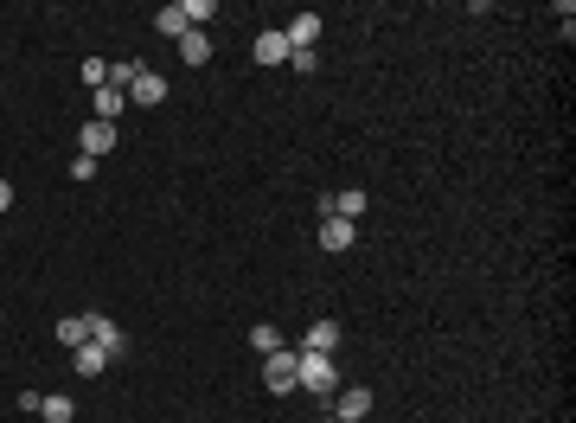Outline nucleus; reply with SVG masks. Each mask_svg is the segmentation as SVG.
Wrapping results in <instances>:
<instances>
[{"label":"nucleus","instance_id":"obj_1","mask_svg":"<svg viewBox=\"0 0 576 423\" xmlns=\"http://www.w3.org/2000/svg\"><path fill=\"white\" fill-rule=\"evenodd\" d=\"M302 352V346H295ZM295 385H308L314 398H333L339 391V366H333V352H302V379Z\"/></svg>","mask_w":576,"mask_h":423},{"label":"nucleus","instance_id":"obj_2","mask_svg":"<svg viewBox=\"0 0 576 423\" xmlns=\"http://www.w3.org/2000/svg\"><path fill=\"white\" fill-rule=\"evenodd\" d=\"M295 379H302V352H269V360H263V385L269 391H295Z\"/></svg>","mask_w":576,"mask_h":423},{"label":"nucleus","instance_id":"obj_3","mask_svg":"<svg viewBox=\"0 0 576 423\" xmlns=\"http://www.w3.org/2000/svg\"><path fill=\"white\" fill-rule=\"evenodd\" d=\"M78 155H90V161H109L116 155V122H84V135H78Z\"/></svg>","mask_w":576,"mask_h":423},{"label":"nucleus","instance_id":"obj_4","mask_svg":"<svg viewBox=\"0 0 576 423\" xmlns=\"http://www.w3.org/2000/svg\"><path fill=\"white\" fill-rule=\"evenodd\" d=\"M128 103H141V109H161V103H167V78H161V70H148V64H141V78L128 84Z\"/></svg>","mask_w":576,"mask_h":423},{"label":"nucleus","instance_id":"obj_5","mask_svg":"<svg viewBox=\"0 0 576 423\" xmlns=\"http://www.w3.org/2000/svg\"><path fill=\"white\" fill-rule=\"evenodd\" d=\"M90 340H97V346L109 352V366H116L122 352H128V334H122V327H116L109 315H90Z\"/></svg>","mask_w":576,"mask_h":423},{"label":"nucleus","instance_id":"obj_6","mask_svg":"<svg viewBox=\"0 0 576 423\" xmlns=\"http://www.w3.org/2000/svg\"><path fill=\"white\" fill-rule=\"evenodd\" d=\"M282 39L295 45V52H314V39H321V14H295V20L282 26Z\"/></svg>","mask_w":576,"mask_h":423},{"label":"nucleus","instance_id":"obj_7","mask_svg":"<svg viewBox=\"0 0 576 423\" xmlns=\"http://www.w3.org/2000/svg\"><path fill=\"white\" fill-rule=\"evenodd\" d=\"M366 410H372V391H366V385H352V391L333 398V417H339V423H358Z\"/></svg>","mask_w":576,"mask_h":423},{"label":"nucleus","instance_id":"obj_8","mask_svg":"<svg viewBox=\"0 0 576 423\" xmlns=\"http://www.w3.org/2000/svg\"><path fill=\"white\" fill-rule=\"evenodd\" d=\"M327 212H333V219H366V193H358V186L327 193Z\"/></svg>","mask_w":576,"mask_h":423},{"label":"nucleus","instance_id":"obj_9","mask_svg":"<svg viewBox=\"0 0 576 423\" xmlns=\"http://www.w3.org/2000/svg\"><path fill=\"white\" fill-rule=\"evenodd\" d=\"M352 238H358L352 219H327V225H321V250H352Z\"/></svg>","mask_w":576,"mask_h":423},{"label":"nucleus","instance_id":"obj_10","mask_svg":"<svg viewBox=\"0 0 576 423\" xmlns=\"http://www.w3.org/2000/svg\"><path fill=\"white\" fill-rule=\"evenodd\" d=\"M333 346H339V321H314L302 334V352H333Z\"/></svg>","mask_w":576,"mask_h":423},{"label":"nucleus","instance_id":"obj_11","mask_svg":"<svg viewBox=\"0 0 576 423\" xmlns=\"http://www.w3.org/2000/svg\"><path fill=\"white\" fill-rule=\"evenodd\" d=\"M288 52L295 45H288L282 33H256V64H288Z\"/></svg>","mask_w":576,"mask_h":423},{"label":"nucleus","instance_id":"obj_12","mask_svg":"<svg viewBox=\"0 0 576 423\" xmlns=\"http://www.w3.org/2000/svg\"><path fill=\"white\" fill-rule=\"evenodd\" d=\"M78 372H84V379H103V372H109V352H103L97 340H84V346H78Z\"/></svg>","mask_w":576,"mask_h":423},{"label":"nucleus","instance_id":"obj_13","mask_svg":"<svg viewBox=\"0 0 576 423\" xmlns=\"http://www.w3.org/2000/svg\"><path fill=\"white\" fill-rule=\"evenodd\" d=\"M39 417H45V423H70V417H78V398H70V391H51V398L39 404Z\"/></svg>","mask_w":576,"mask_h":423},{"label":"nucleus","instance_id":"obj_14","mask_svg":"<svg viewBox=\"0 0 576 423\" xmlns=\"http://www.w3.org/2000/svg\"><path fill=\"white\" fill-rule=\"evenodd\" d=\"M122 109H128V90H116V84H103V90H97V122H116Z\"/></svg>","mask_w":576,"mask_h":423},{"label":"nucleus","instance_id":"obj_15","mask_svg":"<svg viewBox=\"0 0 576 423\" xmlns=\"http://www.w3.org/2000/svg\"><path fill=\"white\" fill-rule=\"evenodd\" d=\"M58 340H64L70 352H78V346L90 340V315H70V321H58Z\"/></svg>","mask_w":576,"mask_h":423},{"label":"nucleus","instance_id":"obj_16","mask_svg":"<svg viewBox=\"0 0 576 423\" xmlns=\"http://www.w3.org/2000/svg\"><path fill=\"white\" fill-rule=\"evenodd\" d=\"M154 26H161L167 39H186V33H192V26H186V14H180V0H173V7H161V14H154Z\"/></svg>","mask_w":576,"mask_h":423},{"label":"nucleus","instance_id":"obj_17","mask_svg":"<svg viewBox=\"0 0 576 423\" xmlns=\"http://www.w3.org/2000/svg\"><path fill=\"white\" fill-rule=\"evenodd\" d=\"M180 58H186V64H211V39H205V33H186V39H180Z\"/></svg>","mask_w":576,"mask_h":423},{"label":"nucleus","instance_id":"obj_18","mask_svg":"<svg viewBox=\"0 0 576 423\" xmlns=\"http://www.w3.org/2000/svg\"><path fill=\"white\" fill-rule=\"evenodd\" d=\"M250 346L263 352V360H269V352H282V334L269 327V321H256V334H250Z\"/></svg>","mask_w":576,"mask_h":423},{"label":"nucleus","instance_id":"obj_19","mask_svg":"<svg viewBox=\"0 0 576 423\" xmlns=\"http://www.w3.org/2000/svg\"><path fill=\"white\" fill-rule=\"evenodd\" d=\"M84 84H90V90L109 84V64H103V58H84Z\"/></svg>","mask_w":576,"mask_h":423},{"label":"nucleus","instance_id":"obj_20","mask_svg":"<svg viewBox=\"0 0 576 423\" xmlns=\"http://www.w3.org/2000/svg\"><path fill=\"white\" fill-rule=\"evenodd\" d=\"M314 64H321L314 52H288V70H302V78H314Z\"/></svg>","mask_w":576,"mask_h":423},{"label":"nucleus","instance_id":"obj_21","mask_svg":"<svg viewBox=\"0 0 576 423\" xmlns=\"http://www.w3.org/2000/svg\"><path fill=\"white\" fill-rule=\"evenodd\" d=\"M7 205H14V186H7V180H0V212H7Z\"/></svg>","mask_w":576,"mask_h":423},{"label":"nucleus","instance_id":"obj_22","mask_svg":"<svg viewBox=\"0 0 576 423\" xmlns=\"http://www.w3.org/2000/svg\"><path fill=\"white\" fill-rule=\"evenodd\" d=\"M321 423H339V417H321Z\"/></svg>","mask_w":576,"mask_h":423}]
</instances>
